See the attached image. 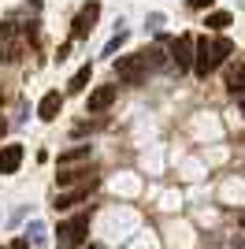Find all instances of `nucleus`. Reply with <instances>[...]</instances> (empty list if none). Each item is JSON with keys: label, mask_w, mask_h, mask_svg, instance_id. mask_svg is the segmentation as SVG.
I'll return each instance as SVG.
<instances>
[{"label": "nucleus", "mask_w": 245, "mask_h": 249, "mask_svg": "<svg viewBox=\"0 0 245 249\" xmlns=\"http://www.w3.org/2000/svg\"><path fill=\"white\" fill-rule=\"evenodd\" d=\"M86 234H89V216L82 212V216H74V219H67V223L56 227V249H78V246H86Z\"/></svg>", "instance_id": "f257e3e1"}, {"label": "nucleus", "mask_w": 245, "mask_h": 249, "mask_svg": "<svg viewBox=\"0 0 245 249\" xmlns=\"http://www.w3.org/2000/svg\"><path fill=\"white\" fill-rule=\"evenodd\" d=\"M115 78H119V82H126V86H141V82H145L141 60H138V56H119V60H115Z\"/></svg>", "instance_id": "f03ea898"}, {"label": "nucleus", "mask_w": 245, "mask_h": 249, "mask_svg": "<svg viewBox=\"0 0 245 249\" xmlns=\"http://www.w3.org/2000/svg\"><path fill=\"white\" fill-rule=\"evenodd\" d=\"M197 74H212L215 71V60H212V49H208V37H193V63H190Z\"/></svg>", "instance_id": "7ed1b4c3"}, {"label": "nucleus", "mask_w": 245, "mask_h": 249, "mask_svg": "<svg viewBox=\"0 0 245 249\" xmlns=\"http://www.w3.org/2000/svg\"><path fill=\"white\" fill-rule=\"evenodd\" d=\"M97 15H101V4H97V0H89V4H86V8L74 15V26H71V37H74V41H78V37H86V34L93 30Z\"/></svg>", "instance_id": "20e7f679"}, {"label": "nucleus", "mask_w": 245, "mask_h": 249, "mask_svg": "<svg viewBox=\"0 0 245 249\" xmlns=\"http://www.w3.org/2000/svg\"><path fill=\"white\" fill-rule=\"evenodd\" d=\"M171 56H175V71H190V63H193V37L178 34L171 45Z\"/></svg>", "instance_id": "39448f33"}, {"label": "nucleus", "mask_w": 245, "mask_h": 249, "mask_svg": "<svg viewBox=\"0 0 245 249\" xmlns=\"http://www.w3.org/2000/svg\"><path fill=\"white\" fill-rule=\"evenodd\" d=\"M60 108H63V97L56 93V89H49V93L41 97V104H37V119H45V123H52V119L60 115Z\"/></svg>", "instance_id": "423d86ee"}, {"label": "nucleus", "mask_w": 245, "mask_h": 249, "mask_svg": "<svg viewBox=\"0 0 245 249\" xmlns=\"http://www.w3.org/2000/svg\"><path fill=\"white\" fill-rule=\"evenodd\" d=\"M22 164V145H4L0 149V175H15Z\"/></svg>", "instance_id": "0eeeda50"}, {"label": "nucleus", "mask_w": 245, "mask_h": 249, "mask_svg": "<svg viewBox=\"0 0 245 249\" xmlns=\"http://www.w3.org/2000/svg\"><path fill=\"white\" fill-rule=\"evenodd\" d=\"M108 104H115V82H112V86H101V89H93L89 101H86V108H89V112H104Z\"/></svg>", "instance_id": "6e6552de"}, {"label": "nucleus", "mask_w": 245, "mask_h": 249, "mask_svg": "<svg viewBox=\"0 0 245 249\" xmlns=\"http://www.w3.org/2000/svg\"><path fill=\"white\" fill-rule=\"evenodd\" d=\"M138 60H141L145 71H153V67H167V56H163V41L149 45L145 52H138Z\"/></svg>", "instance_id": "1a4fd4ad"}, {"label": "nucleus", "mask_w": 245, "mask_h": 249, "mask_svg": "<svg viewBox=\"0 0 245 249\" xmlns=\"http://www.w3.org/2000/svg\"><path fill=\"white\" fill-rule=\"evenodd\" d=\"M208 49H212V60H215V67H219V63H223L227 56H234V41H230V37H223V34H219L215 41H208Z\"/></svg>", "instance_id": "9d476101"}, {"label": "nucleus", "mask_w": 245, "mask_h": 249, "mask_svg": "<svg viewBox=\"0 0 245 249\" xmlns=\"http://www.w3.org/2000/svg\"><path fill=\"white\" fill-rule=\"evenodd\" d=\"M78 160H89V145H74V149H67V153H60L56 156V167H71V164H78Z\"/></svg>", "instance_id": "9b49d317"}, {"label": "nucleus", "mask_w": 245, "mask_h": 249, "mask_svg": "<svg viewBox=\"0 0 245 249\" xmlns=\"http://www.w3.org/2000/svg\"><path fill=\"white\" fill-rule=\"evenodd\" d=\"M227 86L234 97H242V56H234V63L227 67Z\"/></svg>", "instance_id": "f8f14e48"}, {"label": "nucleus", "mask_w": 245, "mask_h": 249, "mask_svg": "<svg viewBox=\"0 0 245 249\" xmlns=\"http://www.w3.org/2000/svg\"><path fill=\"white\" fill-rule=\"evenodd\" d=\"M230 22H234L230 11H212V15H204V26H208V30H227Z\"/></svg>", "instance_id": "ddd939ff"}, {"label": "nucleus", "mask_w": 245, "mask_h": 249, "mask_svg": "<svg viewBox=\"0 0 245 249\" xmlns=\"http://www.w3.org/2000/svg\"><path fill=\"white\" fill-rule=\"evenodd\" d=\"M89 74H93V67L86 63L82 71H74V78H71V86H67V89H71V93H82V89L89 86Z\"/></svg>", "instance_id": "4468645a"}, {"label": "nucleus", "mask_w": 245, "mask_h": 249, "mask_svg": "<svg viewBox=\"0 0 245 249\" xmlns=\"http://www.w3.org/2000/svg\"><path fill=\"white\" fill-rule=\"evenodd\" d=\"M122 41H126V30H122V34H115L112 41H108V49H104V56H115V49H119Z\"/></svg>", "instance_id": "2eb2a0df"}, {"label": "nucleus", "mask_w": 245, "mask_h": 249, "mask_svg": "<svg viewBox=\"0 0 245 249\" xmlns=\"http://www.w3.org/2000/svg\"><path fill=\"white\" fill-rule=\"evenodd\" d=\"M37 242H45V227L34 223V227H30V246H37Z\"/></svg>", "instance_id": "dca6fc26"}, {"label": "nucleus", "mask_w": 245, "mask_h": 249, "mask_svg": "<svg viewBox=\"0 0 245 249\" xmlns=\"http://www.w3.org/2000/svg\"><path fill=\"white\" fill-rule=\"evenodd\" d=\"M186 4H190V8H197V11H201V8H212V0H186Z\"/></svg>", "instance_id": "f3484780"}, {"label": "nucleus", "mask_w": 245, "mask_h": 249, "mask_svg": "<svg viewBox=\"0 0 245 249\" xmlns=\"http://www.w3.org/2000/svg\"><path fill=\"white\" fill-rule=\"evenodd\" d=\"M8 249H34V246H30V242H26V238H15V242H11V246H8Z\"/></svg>", "instance_id": "a211bd4d"}, {"label": "nucleus", "mask_w": 245, "mask_h": 249, "mask_svg": "<svg viewBox=\"0 0 245 249\" xmlns=\"http://www.w3.org/2000/svg\"><path fill=\"white\" fill-rule=\"evenodd\" d=\"M4 130H8V123H4V119H0V138H4Z\"/></svg>", "instance_id": "6ab92c4d"}, {"label": "nucleus", "mask_w": 245, "mask_h": 249, "mask_svg": "<svg viewBox=\"0 0 245 249\" xmlns=\"http://www.w3.org/2000/svg\"><path fill=\"white\" fill-rule=\"evenodd\" d=\"M86 249H101V246H86Z\"/></svg>", "instance_id": "aec40b11"}]
</instances>
